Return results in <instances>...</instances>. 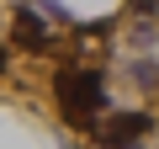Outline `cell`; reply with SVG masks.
<instances>
[{
	"mask_svg": "<svg viewBox=\"0 0 159 149\" xmlns=\"http://www.w3.org/2000/svg\"><path fill=\"white\" fill-rule=\"evenodd\" d=\"M53 96L74 128H96V112L106 101V74L101 69H58L53 74Z\"/></svg>",
	"mask_w": 159,
	"mask_h": 149,
	"instance_id": "cell-1",
	"label": "cell"
},
{
	"mask_svg": "<svg viewBox=\"0 0 159 149\" xmlns=\"http://www.w3.org/2000/svg\"><path fill=\"white\" fill-rule=\"evenodd\" d=\"M143 133H148V117H143V112H117L111 123H96V138H101V144H111V149H122V144L133 149Z\"/></svg>",
	"mask_w": 159,
	"mask_h": 149,
	"instance_id": "cell-2",
	"label": "cell"
},
{
	"mask_svg": "<svg viewBox=\"0 0 159 149\" xmlns=\"http://www.w3.org/2000/svg\"><path fill=\"white\" fill-rule=\"evenodd\" d=\"M16 27H21V43H27V48H48V43H53L48 22H43L37 11H16Z\"/></svg>",
	"mask_w": 159,
	"mask_h": 149,
	"instance_id": "cell-3",
	"label": "cell"
}]
</instances>
